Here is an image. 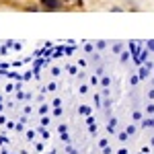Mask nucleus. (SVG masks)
<instances>
[{"label":"nucleus","mask_w":154,"mask_h":154,"mask_svg":"<svg viewBox=\"0 0 154 154\" xmlns=\"http://www.w3.org/2000/svg\"><path fill=\"white\" fill-rule=\"evenodd\" d=\"M41 2H43L48 8H58L60 6V0H41Z\"/></svg>","instance_id":"obj_1"}]
</instances>
